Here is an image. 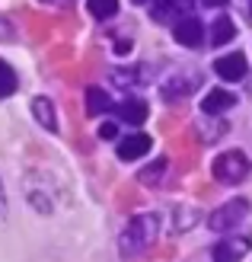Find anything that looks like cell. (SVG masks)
Here are the masks:
<instances>
[{"label": "cell", "mask_w": 252, "mask_h": 262, "mask_svg": "<svg viewBox=\"0 0 252 262\" xmlns=\"http://www.w3.org/2000/svg\"><path fill=\"white\" fill-rule=\"evenodd\" d=\"M150 147H153L150 135H144V131H134V135H128L125 141H118V160H125V163L141 160V157L147 154Z\"/></svg>", "instance_id": "obj_8"}, {"label": "cell", "mask_w": 252, "mask_h": 262, "mask_svg": "<svg viewBox=\"0 0 252 262\" xmlns=\"http://www.w3.org/2000/svg\"><path fill=\"white\" fill-rule=\"evenodd\" d=\"M22 192L29 199V205L38 208L42 214H51L58 208V179L51 173H26Z\"/></svg>", "instance_id": "obj_2"}, {"label": "cell", "mask_w": 252, "mask_h": 262, "mask_svg": "<svg viewBox=\"0 0 252 262\" xmlns=\"http://www.w3.org/2000/svg\"><path fill=\"white\" fill-rule=\"evenodd\" d=\"M156 237H160V217L144 211V214H134L125 224L122 237H118V250H122L125 256H138L144 250H150V246L156 243Z\"/></svg>", "instance_id": "obj_1"}, {"label": "cell", "mask_w": 252, "mask_h": 262, "mask_svg": "<svg viewBox=\"0 0 252 262\" xmlns=\"http://www.w3.org/2000/svg\"><path fill=\"white\" fill-rule=\"evenodd\" d=\"M249 13H252V0H249Z\"/></svg>", "instance_id": "obj_24"}, {"label": "cell", "mask_w": 252, "mask_h": 262, "mask_svg": "<svg viewBox=\"0 0 252 262\" xmlns=\"http://www.w3.org/2000/svg\"><path fill=\"white\" fill-rule=\"evenodd\" d=\"M86 109H89V115H102V112L112 109V102H109V96H105V90H99V86H89V90H86Z\"/></svg>", "instance_id": "obj_16"}, {"label": "cell", "mask_w": 252, "mask_h": 262, "mask_svg": "<svg viewBox=\"0 0 252 262\" xmlns=\"http://www.w3.org/2000/svg\"><path fill=\"white\" fill-rule=\"evenodd\" d=\"M115 135H118V125H115V122H105V125H99V138H102V141H112Z\"/></svg>", "instance_id": "obj_19"}, {"label": "cell", "mask_w": 252, "mask_h": 262, "mask_svg": "<svg viewBox=\"0 0 252 262\" xmlns=\"http://www.w3.org/2000/svg\"><path fill=\"white\" fill-rule=\"evenodd\" d=\"M42 4H58V7H64V4H74V0H42Z\"/></svg>", "instance_id": "obj_22"}, {"label": "cell", "mask_w": 252, "mask_h": 262, "mask_svg": "<svg viewBox=\"0 0 252 262\" xmlns=\"http://www.w3.org/2000/svg\"><path fill=\"white\" fill-rule=\"evenodd\" d=\"M112 112L125 125H144V119H147V102L144 99H125V102H118V106H112Z\"/></svg>", "instance_id": "obj_11"}, {"label": "cell", "mask_w": 252, "mask_h": 262, "mask_svg": "<svg viewBox=\"0 0 252 262\" xmlns=\"http://www.w3.org/2000/svg\"><path fill=\"white\" fill-rule=\"evenodd\" d=\"M236 106V96L230 93V90H211V93L201 99V112L204 115H220V112H227V109H233Z\"/></svg>", "instance_id": "obj_10"}, {"label": "cell", "mask_w": 252, "mask_h": 262, "mask_svg": "<svg viewBox=\"0 0 252 262\" xmlns=\"http://www.w3.org/2000/svg\"><path fill=\"white\" fill-rule=\"evenodd\" d=\"M7 217V189H4V179H0V221Z\"/></svg>", "instance_id": "obj_20"}, {"label": "cell", "mask_w": 252, "mask_h": 262, "mask_svg": "<svg viewBox=\"0 0 252 262\" xmlns=\"http://www.w3.org/2000/svg\"><path fill=\"white\" fill-rule=\"evenodd\" d=\"M163 169H166V160H156L150 166L141 169V182H147V186H156V182L163 179Z\"/></svg>", "instance_id": "obj_18"}, {"label": "cell", "mask_w": 252, "mask_h": 262, "mask_svg": "<svg viewBox=\"0 0 252 262\" xmlns=\"http://www.w3.org/2000/svg\"><path fill=\"white\" fill-rule=\"evenodd\" d=\"M32 115L45 131H58V112H55V102L48 96H35L32 99Z\"/></svg>", "instance_id": "obj_13"}, {"label": "cell", "mask_w": 252, "mask_h": 262, "mask_svg": "<svg viewBox=\"0 0 252 262\" xmlns=\"http://www.w3.org/2000/svg\"><path fill=\"white\" fill-rule=\"evenodd\" d=\"M192 7V0H153V19H160V23H169V19H182V13Z\"/></svg>", "instance_id": "obj_12"}, {"label": "cell", "mask_w": 252, "mask_h": 262, "mask_svg": "<svg viewBox=\"0 0 252 262\" xmlns=\"http://www.w3.org/2000/svg\"><path fill=\"white\" fill-rule=\"evenodd\" d=\"M249 214V202L246 199H233L227 205H220L214 214H208V227L217 230V233H230L233 227H240Z\"/></svg>", "instance_id": "obj_4"}, {"label": "cell", "mask_w": 252, "mask_h": 262, "mask_svg": "<svg viewBox=\"0 0 252 262\" xmlns=\"http://www.w3.org/2000/svg\"><path fill=\"white\" fill-rule=\"evenodd\" d=\"M172 35H176L179 45L198 48V45L204 42V26L198 23L195 16H182V19H176V26H172Z\"/></svg>", "instance_id": "obj_6"}, {"label": "cell", "mask_w": 252, "mask_h": 262, "mask_svg": "<svg viewBox=\"0 0 252 262\" xmlns=\"http://www.w3.org/2000/svg\"><path fill=\"white\" fill-rule=\"evenodd\" d=\"M211 173H214V179L223 182V186H240L252 173V163L243 150H223L214 160V166H211Z\"/></svg>", "instance_id": "obj_3"}, {"label": "cell", "mask_w": 252, "mask_h": 262, "mask_svg": "<svg viewBox=\"0 0 252 262\" xmlns=\"http://www.w3.org/2000/svg\"><path fill=\"white\" fill-rule=\"evenodd\" d=\"M134 4H147V0H134Z\"/></svg>", "instance_id": "obj_23"}, {"label": "cell", "mask_w": 252, "mask_h": 262, "mask_svg": "<svg viewBox=\"0 0 252 262\" xmlns=\"http://www.w3.org/2000/svg\"><path fill=\"white\" fill-rule=\"evenodd\" d=\"M201 83V77L198 74H172L169 80L163 83V96L166 99H179V96H189L192 90Z\"/></svg>", "instance_id": "obj_9"}, {"label": "cell", "mask_w": 252, "mask_h": 262, "mask_svg": "<svg viewBox=\"0 0 252 262\" xmlns=\"http://www.w3.org/2000/svg\"><path fill=\"white\" fill-rule=\"evenodd\" d=\"M16 86H19V77H16V71L10 68V64L0 58V99H7V96H13L16 93Z\"/></svg>", "instance_id": "obj_15"}, {"label": "cell", "mask_w": 252, "mask_h": 262, "mask_svg": "<svg viewBox=\"0 0 252 262\" xmlns=\"http://www.w3.org/2000/svg\"><path fill=\"white\" fill-rule=\"evenodd\" d=\"M249 250H252V230H236L230 237H223L211 253H214V262H243Z\"/></svg>", "instance_id": "obj_5"}, {"label": "cell", "mask_w": 252, "mask_h": 262, "mask_svg": "<svg viewBox=\"0 0 252 262\" xmlns=\"http://www.w3.org/2000/svg\"><path fill=\"white\" fill-rule=\"evenodd\" d=\"M201 4H204V7H223L227 0H201Z\"/></svg>", "instance_id": "obj_21"}, {"label": "cell", "mask_w": 252, "mask_h": 262, "mask_svg": "<svg viewBox=\"0 0 252 262\" xmlns=\"http://www.w3.org/2000/svg\"><path fill=\"white\" fill-rule=\"evenodd\" d=\"M86 10L96 19H109V16L118 13V0H86Z\"/></svg>", "instance_id": "obj_17"}, {"label": "cell", "mask_w": 252, "mask_h": 262, "mask_svg": "<svg viewBox=\"0 0 252 262\" xmlns=\"http://www.w3.org/2000/svg\"><path fill=\"white\" fill-rule=\"evenodd\" d=\"M214 71H217L220 80L236 83V80H243V77H246L249 68H246V58L240 55V51H230V55H223V58L214 61Z\"/></svg>", "instance_id": "obj_7"}, {"label": "cell", "mask_w": 252, "mask_h": 262, "mask_svg": "<svg viewBox=\"0 0 252 262\" xmlns=\"http://www.w3.org/2000/svg\"><path fill=\"white\" fill-rule=\"evenodd\" d=\"M233 35H236V26H233L230 16L214 19V29H211V42H214V45H227V42H233Z\"/></svg>", "instance_id": "obj_14"}]
</instances>
